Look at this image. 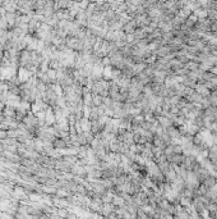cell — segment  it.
I'll list each match as a JSON object with an SVG mask.
<instances>
[{
    "label": "cell",
    "mask_w": 217,
    "mask_h": 219,
    "mask_svg": "<svg viewBox=\"0 0 217 219\" xmlns=\"http://www.w3.org/2000/svg\"><path fill=\"white\" fill-rule=\"evenodd\" d=\"M195 91L198 92V94H201L202 96H208V95L211 94L210 92V90H208V87L206 86V85H195Z\"/></svg>",
    "instance_id": "6da1fadb"
},
{
    "label": "cell",
    "mask_w": 217,
    "mask_h": 219,
    "mask_svg": "<svg viewBox=\"0 0 217 219\" xmlns=\"http://www.w3.org/2000/svg\"><path fill=\"white\" fill-rule=\"evenodd\" d=\"M194 16L197 17V18H199V20H203V18H206L207 17V12L206 10H203V9H195L194 10Z\"/></svg>",
    "instance_id": "7a4b0ae2"
},
{
    "label": "cell",
    "mask_w": 217,
    "mask_h": 219,
    "mask_svg": "<svg viewBox=\"0 0 217 219\" xmlns=\"http://www.w3.org/2000/svg\"><path fill=\"white\" fill-rule=\"evenodd\" d=\"M54 147H56V149H63V147H65V142L63 141V140H60V139H58V140H55L54 141Z\"/></svg>",
    "instance_id": "3957f363"
},
{
    "label": "cell",
    "mask_w": 217,
    "mask_h": 219,
    "mask_svg": "<svg viewBox=\"0 0 217 219\" xmlns=\"http://www.w3.org/2000/svg\"><path fill=\"white\" fill-rule=\"evenodd\" d=\"M187 68L190 69V70H197L198 68H199V64L195 63V62H189V63H188V65H187Z\"/></svg>",
    "instance_id": "277c9868"
},
{
    "label": "cell",
    "mask_w": 217,
    "mask_h": 219,
    "mask_svg": "<svg viewBox=\"0 0 217 219\" xmlns=\"http://www.w3.org/2000/svg\"><path fill=\"white\" fill-rule=\"evenodd\" d=\"M82 126H83V130L87 131V130H89V126H91V123L87 121V118H84V119L82 121Z\"/></svg>",
    "instance_id": "5b68a950"
},
{
    "label": "cell",
    "mask_w": 217,
    "mask_h": 219,
    "mask_svg": "<svg viewBox=\"0 0 217 219\" xmlns=\"http://www.w3.org/2000/svg\"><path fill=\"white\" fill-rule=\"evenodd\" d=\"M3 109H4V105L3 104H0V110H3Z\"/></svg>",
    "instance_id": "8992f818"
}]
</instances>
